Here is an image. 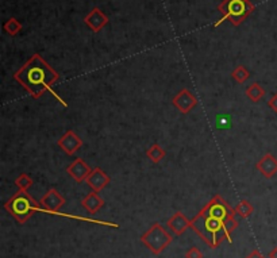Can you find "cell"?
Masks as SVG:
<instances>
[{
    "label": "cell",
    "mask_w": 277,
    "mask_h": 258,
    "mask_svg": "<svg viewBox=\"0 0 277 258\" xmlns=\"http://www.w3.org/2000/svg\"><path fill=\"white\" fill-rule=\"evenodd\" d=\"M237 213L220 195H215L193 219L191 230L211 249H216L225 239L231 241V234L238 227Z\"/></svg>",
    "instance_id": "obj_1"
},
{
    "label": "cell",
    "mask_w": 277,
    "mask_h": 258,
    "mask_svg": "<svg viewBox=\"0 0 277 258\" xmlns=\"http://www.w3.org/2000/svg\"><path fill=\"white\" fill-rule=\"evenodd\" d=\"M59 73L39 55H33V57L14 75V79L23 85L34 99H39L45 92L49 91L56 96V99L67 106V103L60 99V96L51 89V85L59 80Z\"/></svg>",
    "instance_id": "obj_2"
},
{
    "label": "cell",
    "mask_w": 277,
    "mask_h": 258,
    "mask_svg": "<svg viewBox=\"0 0 277 258\" xmlns=\"http://www.w3.org/2000/svg\"><path fill=\"white\" fill-rule=\"evenodd\" d=\"M6 211H9L18 223H26L30 217H33L35 213H43L41 204L35 201L26 191H19L9 199L5 204Z\"/></svg>",
    "instance_id": "obj_3"
},
{
    "label": "cell",
    "mask_w": 277,
    "mask_h": 258,
    "mask_svg": "<svg viewBox=\"0 0 277 258\" xmlns=\"http://www.w3.org/2000/svg\"><path fill=\"white\" fill-rule=\"evenodd\" d=\"M218 11L222 14V17L215 23V27L222 25L226 19H229L233 26H240L254 11V6L250 0H223L218 6Z\"/></svg>",
    "instance_id": "obj_4"
},
{
    "label": "cell",
    "mask_w": 277,
    "mask_h": 258,
    "mask_svg": "<svg viewBox=\"0 0 277 258\" xmlns=\"http://www.w3.org/2000/svg\"><path fill=\"white\" fill-rule=\"evenodd\" d=\"M173 241L172 234L165 229L161 223H153L145 233L141 235V242L146 246L147 250L154 255H158L168 247Z\"/></svg>",
    "instance_id": "obj_5"
},
{
    "label": "cell",
    "mask_w": 277,
    "mask_h": 258,
    "mask_svg": "<svg viewBox=\"0 0 277 258\" xmlns=\"http://www.w3.org/2000/svg\"><path fill=\"white\" fill-rule=\"evenodd\" d=\"M65 203H67L65 197L57 189H54V188H50L43 195L42 199L39 200V204H41V207L43 209V213L56 214V215H60V217H67L64 214H60V210L63 209Z\"/></svg>",
    "instance_id": "obj_6"
},
{
    "label": "cell",
    "mask_w": 277,
    "mask_h": 258,
    "mask_svg": "<svg viewBox=\"0 0 277 258\" xmlns=\"http://www.w3.org/2000/svg\"><path fill=\"white\" fill-rule=\"evenodd\" d=\"M172 105L175 106L181 114H188L196 107L197 99L196 96L193 95L188 88H184V89H181L177 95H175V97L172 99Z\"/></svg>",
    "instance_id": "obj_7"
},
{
    "label": "cell",
    "mask_w": 277,
    "mask_h": 258,
    "mask_svg": "<svg viewBox=\"0 0 277 258\" xmlns=\"http://www.w3.org/2000/svg\"><path fill=\"white\" fill-rule=\"evenodd\" d=\"M57 145L67 156H73L83 146V139L73 130H68L57 141Z\"/></svg>",
    "instance_id": "obj_8"
},
{
    "label": "cell",
    "mask_w": 277,
    "mask_h": 258,
    "mask_svg": "<svg viewBox=\"0 0 277 258\" xmlns=\"http://www.w3.org/2000/svg\"><path fill=\"white\" fill-rule=\"evenodd\" d=\"M91 172H92V169L89 168L88 164L85 163L83 159H76L73 163H71L67 167L68 175L71 176L72 179L79 184L85 181Z\"/></svg>",
    "instance_id": "obj_9"
},
{
    "label": "cell",
    "mask_w": 277,
    "mask_h": 258,
    "mask_svg": "<svg viewBox=\"0 0 277 258\" xmlns=\"http://www.w3.org/2000/svg\"><path fill=\"white\" fill-rule=\"evenodd\" d=\"M85 183L88 184L92 191L100 192L101 189H104L111 183V177L101 168L96 167L93 168L92 172L89 173V176L85 180Z\"/></svg>",
    "instance_id": "obj_10"
},
{
    "label": "cell",
    "mask_w": 277,
    "mask_h": 258,
    "mask_svg": "<svg viewBox=\"0 0 277 258\" xmlns=\"http://www.w3.org/2000/svg\"><path fill=\"white\" fill-rule=\"evenodd\" d=\"M167 227L172 231L175 235H183L187 229H191V221L185 217L184 213L176 211L172 217L167 221Z\"/></svg>",
    "instance_id": "obj_11"
},
{
    "label": "cell",
    "mask_w": 277,
    "mask_h": 258,
    "mask_svg": "<svg viewBox=\"0 0 277 258\" xmlns=\"http://www.w3.org/2000/svg\"><path fill=\"white\" fill-rule=\"evenodd\" d=\"M256 169L265 179H272L277 173V159L270 153L264 154L256 164Z\"/></svg>",
    "instance_id": "obj_12"
},
{
    "label": "cell",
    "mask_w": 277,
    "mask_h": 258,
    "mask_svg": "<svg viewBox=\"0 0 277 258\" xmlns=\"http://www.w3.org/2000/svg\"><path fill=\"white\" fill-rule=\"evenodd\" d=\"M84 23L92 30L93 33H99L107 23H108V17L105 15L100 9H93L91 13L84 18Z\"/></svg>",
    "instance_id": "obj_13"
},
{
    "label": "cell",
    "mask_w": 277,
    "mask_h": 258,
    "mask_svg": "<svg viewBox=\"0 0 277 258\" xmlns=\"http://www.w3.org/2000/svg\"><path fill=\"white\" fill-rule=\"evenodd\" d=\"M81 205H83L91 215H95V214H97L101 209H103L104 200L101 199L100 195H99V192L92 191L89 192L88 195L81 200Z\"/></svg>",
    "instance_id": "obj_14"
},
{
    "label": "cell",
    "mask_w": 277,
    "mask_h": 258,
    "mask_svg": "<svg viewBox=\"0 0 277 258\" xmlns=\"http://www.w3.org/2000/svg\"><path fill=\"white\" fill-rule=\"evenodd\" d=\"M265 89L264 87H261L258 83H252L246 88V91H245V95L248 97L250 101L253 103H258L262 97H265Z\"/></svg>",
    "instance_id": "obj_15"
},
{
    "label": "cell",
    "mask_w": 277,
    "mask_h": 258,
    "mask_svg": "<svg viewBox=\"0 0 277 258\" xmlns=\"http://www.w3.org/2000/svg\"><path fill=\"white\" fill-rule=\"evenodd\" d=\"M165 156H167V151L158 143H153L146 151V157L153 164H158L161 160L165 159Z\"/></svg>",
    "instance_id": "obj_16"
},
{
    "label": "cell",
    "mask_w": 277,
    "mask_h": 258,
    "mask_svg": "<svg viewBox=\"0 0 277 258\" xmlns=\"http://www.w3.org/2000/svg\"><path fill=\"white\" fill-rule=\"evenodd\" d=\"M237 215H240L242 219H246V218L252 217V214L254 213V205H253L249 200H241L240 203L237 204L234 207Z\"/></svg>",
    "instance_id": "obj_17"
},
{
    "label": "cell",
    "mask_w": 277,
    "mask_h": 258,
    "mask_svg": "<svg viewBox=\"0 0 277 258\" xmlns=\"http://www.w3.org/2000/svg\"><path fill=\"white\" fill-rule=\"evenodd\" d=\"M231 77H233V80L237 81L238 84H244L245 81L250 77V72H249L244 65H238L234 71L231 72Z\"/></svg>",
    "instance_id": "obj_18"
},
{
    "label": "cell",
    "mask_w": 277,
    "mask_h": 258,
    "mask_svg": "<svg viewBox=\"0 0 277 258\" xmlns=\"http://www.w3.org/2000/svg\"><path fill=\"white\" fill-rule=\"evenodd\" d=\"M3 29H5V31L9 34V35L15 37L17 34L21 33L22 23L18 21V19H15V18H11V19H9V21L3 25Z\"/></svg>",
    "instance_id": "obj_19"
},
{
    "label": "cell",
    "mask_w": 277,
    "mask_h": 258,
    "mask_svg": "<svg viewBox=\"0 0 277 258\" xmlns=\"http://www.w3.org/2000/svg\"><path fill=\"white\" fill-rule=\"evenodd\" d=\"M33 179L30 177L27 173H22L15 179V185L18 187V189H21V191H29L30 188L33 187Z\"/></svg>",
    "instance_id": "obj_20"
},
{
    "label": "cell",
    "mask_w": 277,
    "mask_h": 258,
    "mask_svg": "<svg viewBox=\"0 0 277 258\" xmlns=\"http://www.w3.org/2000/svg\"><path fill=\"white\" fill-rule=\"evenodd\" d=\"M185 258H204V255H203V253L200 251V249L199 247H189L187 251H185Z\"/></svg>",
    "instance_id": "obj_21"
},
{
    "label": "cell",
    "mask_w": 277,
    "mask_h": 258,
    "mask_svg": "<svg viewBox=\"0 0 277 258\" xmlns=\"http://www.w3.org/2000/svg\"><path fill=\"white\" fill-rule=\"evenodd\" d=\"M268 107L272 110L273 113L277 114V93H274V95L268 100Z\"/></svg>",
    "instance_id": "obj_22"
},
{
    "label": "cell",
    "mask_w": 277,
    "mask_h": 258,
    "mask_svg": "<svg viewBox=\"0 0 277 258\" xmlns=\"http://www.w3.org/2000/svg\"><path fill=\"white\" fill-rule=\"evenodd\" d=\"M246 258H265L264 254L261 253L258 249H254L252 253H249V255H246Z\"/></svg>",
    "instance_id": "obj_23"
},
{
    "label": "cell",
    "mask_w": 277,
    "mask_h": 258,
    "mask_svg": "<svg viewBox=\"0 0 277 258\" xmlns=\"http://www.w3.org/2000/svg\"><path fill=\"white\" fill-rule=\"evenodd\" d=\"M268 257L269 258H277V246H276V247H273V249L269 251Z\"/></svg>",
    "instance_id": "obj_24"
}]
</instances>
